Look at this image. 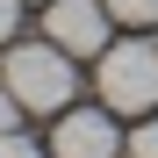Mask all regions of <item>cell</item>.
I'll use <instances>...</instances> for the list:
<instances>
[{
  "mask_svg": "<svg viewBox=\"0 0 158 158\" xmlns=\"http://www.w3.org/2000/svg\"><path fill=\"white\" fill-rule=\"evenodd\" d=\"M0 86H7L29 115H65L72 94H79V72H72V50L58 43H7V58H0Z\"/></svg>",
  "mask_w": 158,
  "mask_h": 158,
  "instance_id": "6da1fadb",
  "label": "cell"
},
{
  "mask_svg": "<svg viewBox=\"0 0 158 158\" xmlns=\"http://www.w3.org/2000/svg\"><path fill=\"white\" fill-rule=\"evenodd\" d=\"M94 86H101V108L151 115V108H158V43H144V36L108 43V50L94 58Z\"/></svg>",
  "mask_w": 158,
  "mask_h": 158,
  "instance_id": "7a4b0ae2",
  "label": "cell"
},
{
  "mask_svg": "<svg viewBox=\"0 0 158 158\" xmlns=\"http://www.w3.org/2000/svg\"><path fill=\"white\" fill-rule=\"evenodd\" d=\"M108 0H43V36L72 50V58H101L108 50Z\"/></svg>",
  "mask_w": 158,
  "mask_h": 158,
  "instance_id": "3957f363",
  "label": "cell"
},
{
  "mask_svg": "<svg viewBox=\"0 0 158 158\" xmlns=\"http://www.w3.org/2000/svg\"><path fill=\"white\" fill-rule=\"evenodd\" d=\"M115 151H122L115 108H65L50 129V158H115Z\"/></svg>",
  "mask_w": 158,
  "mask_h": 158,
  "instance_id": "277c9868",
  "label": "cell"
},
{
  "mask_svg": "<svg viewBox=\"0 0 158 158\" xmlns=\"http://www.w3.org/2000/svg\"><path fill=\"white\" fill-rule=\"evenodd\" d=\"M108 15L129 29H158V0H108Z\"/></svg>",
  "mask_w": 158,
  "mask_h": 158,
  "instance_id": "5b68a950",
  "label": "cell"
},
{
  "mask_svg": "<svg viewBox=\"0 0 158 158\" xmlns=\"http://www.w3.org/2000/svg\"><path fill=\"white\" fill-rule=\"evenodd\" d=\"M129 158H158V115H137V129H129Z\"/></svg>",
  "mask_w": 158,
  "mask_h": 158,
  "instance_id": "8992f818",
  "label": "cell"
},
{
  "mask_svg": "<svg viewBox=\"0 0 158 158\" xmlns=\"http://www.w3.org/2000/svg\"><path fill=\"white\" fill-rule=\"evenodd\" d=\"M15 29H22V0H0V50L15 43Z\"/></svg>",
  "mask_w": 158,
  "mask_h": 158,
  "instance_id": "52a82bcc",
  "label": "cell"
},
{
  "mask_svg": "<svg viewBox=\"0 0 158 158\" xmlns=\"http://www.w3.org/2000/svg\"><path fill=\"white\" fill-rule=\"evenodd\" d=\"M22 115H29V108H22L7 86H0V137H7V129H22Z\"/></svg>",
  "mask_w": 158,
  "mask_h": 158,
  "instance_id": "ba28073f",
  "label": "cell"
},
{
  "mask_svg": "<svg viewBox=\"0 0 158 158\" xmlns=\"http://www.w3.org/2000/svg\"><path fill=\"white\" fill-rule=\"evenodd\" d=\"M0 158H43V151L22 137V129H7V137H0Z\"/></svg>",
  "mask_w": 158,
  "mask_h": 158,
  "instance_id": "9c48e42d",
  "label": "cell"
}]
</instances>
